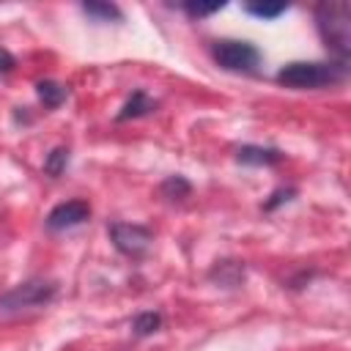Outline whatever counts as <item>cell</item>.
Segmentation results:
<instances>
[{
    "instance_id": "1",
    "label": "cell",
    "mask_w": 351,
    "mask_h": 351,
    "mask_svg": "<svg viewBox=\"0 0 351 351\" xmlns=\"http://www.w3.org/2000/svg\"><path fill=\"white\" fill-rule=\"evenodd\" d=\"M315 27L337 66H346L351 52V5L346 0H324L315 8Z\"/></svg>"
},
{
    "instance_id": "2",
    "label": "cell",
    "mask_w": 351,
    "mask_h": 351,
    "mask_svg": "<svg viewBox=\"0 0 351 351\" xmlns=\"http://www.w3.org/2000/svg\"><path fill=\"white\" fill-rule=\"evenodd\" d=\"M346 66L337 63H315V60H293L277 71V82L291 90H318L340 82Z\"/></svg>"
},
{
    "instance_id": "3",
    "label": "cell",
    "mask_w": 351,
    "mask_h": 351,
    "mask_svg": "<svg viewBox=\"0 0 351 351\" xmlns=\"http://www.w3.org/2000/svg\"><path fill=\"white\" fill-rule=\"evenodd\" d=\"M58 296V282L52 280H25L11 291L0 293V315H14L25 310L47 307Z\"/></svg>"
},
{
    "instance_id": "4",
    "label": "cell",
    "mask_w": 351,
    "mask_h": 351,
    "mask_svg": "<svg viewBox=\"0 0 351 351\" xmlns=\"http://www.w3.org/2000/svg\"><path fill=\"white\" fill-rule=\"evenodd\" d=\"M211 58L225 71H255L261 66V49L241 38H222L214 41Z\"/></svg>"
},
{
    "instance_id": "5",
    "label": "cell",
    "mask_w": 351,
    "mask_h": 351,
    "mask_svg": "<svg viewBox=\"0 0 351 351\" xmlns=\"http://www.w3.org/2000/svg\"><path fill=\"white\" fill-rule=\"evenodd\" d=\"M107 236H110L112 247L126 258H143L154 241L151 228L134 225V222H112V225H107Z\"/></svg>"
},
{
    "instance_id": "6",
    "label": "cell",
    "mask_w": 351,
    "mask_h": 351,
    "mask_svg": "<svg viewBox=\"0 0 351 351\" xmlns=\"http://www.w3.org/2000/svg\"><path fill=\"white\" fill-rule=\"evenodd\" d=\"M85 219H90V206H88L85 200H66V203H58V206L47 214L44 225H47V230L58 233V230L77 228V225H82Z\"/></svg>"
},
{
    "instance_id": "7",
    "label": "cell",
    "mask_w": 351,
    "mask_h": 351,
    "mask_svg": "<svg viewBox=\"0 0 351 351\" xmlns=\"http://www.w3.org/2000/svg\"><path fill=\"white\" fill-rule=\"evenodd\" d=\"M236 159L241 165L269 167V165H280L285 159V154L280 148H266V145H241V148H236Z\"/></svg>"
},
{
    "instance_id": "8",
    "label": "cell",
    "mask_w": 351,
    "mask_h": 351,
    "mask_svg": "<svg viewBox=\"0 0 351 351\" xmlns=\"http://www.w3.org/2000/svg\"><path fill=\"white\" fill-rule=\"evenodd\" d=\"M208 280L219 288H236L244 282V263L241 261H217L208 271Z\"/></svg>"
},
{
    "instance_id": "9",
    "label": "cell",
    "mask_w": 351,
    "mask_h": 351,
    "mask_svg": "<svg viewBox=\"0 0 351 351\" xmlns=\"http://www.w3.org/2000/svg\"><path fill=\"white\" fill-rule=\"evenodd\" d=\"M156 110V101L145 93V90H134L129 99H126V104L121 107V112L115 115V121H132V118H143V115H148V112H154Z\"/></svg>"
},
{
    "instance_id": "10",
    "label": "cell",
    "mask_w": 351,
    "mask_h": 351,
    "mask_svg": "<svg viewBox=\"0 0 351 351\" xmlns=\"http://www.w3.org/2000/svg\"><path fill=\"white\" fill-rule=\"evenodd\" d=\"M36 93H38V99H41V104L47 110H55V107H60L66 101L69 88L60 85V82H55V80H38L36 82Z\"/></svg>"
},
{
    "instance_id": "11",
    "label": "cell",
    "mask_w": 351,
    "mask_h": 351,
    "mask_svg": "<svg viewBox=\"0 0 351 351\" xmlns=\"http://www.w3.org/2000/svg\"><path fill=\"white\" fill-rule=\"evenodd\" d=\"M82 11H85L88 16H93L96 22H121V19H123V11H121L115 3L90 0V3H82Z\"/></svg>"
},
{
    "instance_id": "12",
    "label": "cell",
    "mask_w": 351,
    "mask_h": 351,
    "mask_svg": "<svg viewBox=\"0 0 351 351\" xmlns=\"http://www.w3.org/2000/svg\"><path fill=\"white\" fill-rule=\"evenodd\" d=\"M159 192H162L167 200H184V197H189L192 184H189L184 176H167V178L162 181Z\"/></svg>"
},
{
    "instance_id": "13",
    "label": "cell",
    "mask_w": 351,
    "mask_h": 351,
    "mask_svg": "<svg viewBox=\"0 0 351 351\" xmlns=\"http://www.w3.org/2000/svg\"><path fill=\"white\" fill-rule=\"evenodd\" d=\"M159 329H162V315L154 313V310L140 313V315H134V321H132V332H134L137 337H148V335H154V332H159Z\"/></svg>"
},
{
    "instance_id": "14",
    "label": "cell",
    "mask_w": 351,
    "mask_h": 351,
    "mask_svg": "<svg viewBox=\"0 0 351 351\" xmlns=\"http://www.w3.org/2000/svg\"><path fill=\"white\" fill-rule=\"evenodd\" d=\"M66 167H69V148H63V145L52 148L47 154V159H44V173L52 176V178H58V176L66 173Z\"/></svg>"
},
{
    "instance_id": "15",
    "label": "cell",
    "mask_w": 351,
    "mask_h": 351,
    "mask_svg": "<svg viewBox=\"0 0 351 351\" xmlns=\"http://www.w3.org/2000/svg\"><path fill=\"white\" fill-rule=\"evenodd\" d=\"M244 11L252 14V16H258V19H277L280 14L288 11V5L285 3H247Z\"/></svg>"
},
{
    "instance_id": "16",
    "label": "cell",
    "mask_w": 351,
    "mask_h": 351,
    "mask_svg": "<svg viewBox=\"0 0 351 351\" xmlns=\"http://www.w3.org/2000/svg\"><path fill=\"white\" fill-rule=\"evenodd\" d=\"M181 8H184L192 19H200V16H211V14H217L219 8H225V3H195V0H186V3H181Z\"/></svg>"
},
{
    "instance_id": "17",
    "label": "cell",
    "mask_w": 351,
    "mask_h": 351,
    "mask_svg": "<svg viewBox=\"0 0 351 351\" xmlns=\"http://www.w3.org/2000/svg\"><path fill=\"white\" fill-rule=\"evenodd\" d=\"M293 195H296L293 189H277V192L271 195V200H266V203H263V211H274L277 206H282V203H288V200H291Z\"/></svg>"
},
{
    "instance_id": "18",
    "label": "cell",
    "mask_w": 351,
    "mask_h": 351,
    "mask_svg": "<svg viewBox=\"0 0 351 351\" xmlns=\"http://www.w3.org/2000/svg\"><path fill=\"white\" fill-rule=\"evenodd\" d=\"M16 66V60H14V55L8 52V49H3L0 47V74H5V71H11Z\"/></svg>"
}]
</instances>
